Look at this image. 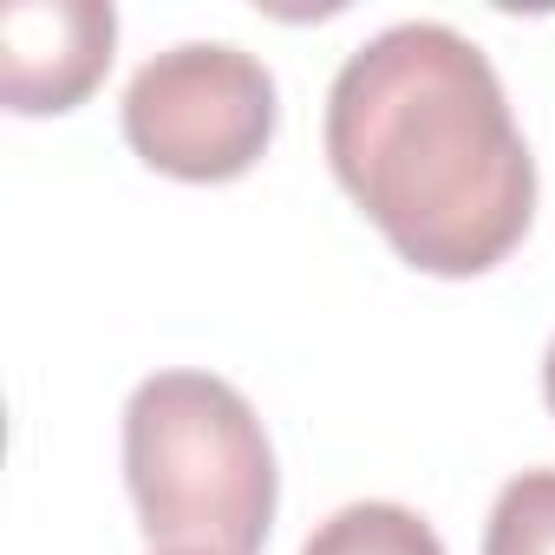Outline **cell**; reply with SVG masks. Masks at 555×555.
<instances>
[{"mask_svg":"<svg viewBox=\"0 0 555 555\" xmlns=\"http://www.w3.org/2000/svg\"><path fill=\"white\" fill-rule=\"evenodd\" d=\"M327 164L399 261L464 282L535 216V157L477 40L444 21L373 34L327 92Z\"/></svg>","mask_w":555,"mask_h":555,"instance_id":"obj_1","label":"cell"},{"mask_svg":"<svg viewBox=\"0 0 555 555\" xmlns=\"http://www.w3.org/2000/svg\"><path fill=\"white\" fill-rule=\"evenodd\" d=\"M125 483L157 548L255 555L274 522V444L216 373H151L125 405Z\"/></svg>","mask_w":555,"mask_h":555,"instance_id":"obj_2","label":"cell"},{"mask_svg":"<svg viewBox=\"0 0 555 555\" xmlns=\"http://www.w3.org/2000/svg\"><path fill=\"white\" fill-rule=\"evenodd\" d=\"M282 118L274 73L229 40H183L125 86V144L177 183L242 177Z\"/></svg>","mask_w":555,"mask_h":555,"instance_id":"obj_3","label":"cell"},{"mask_svg":"<svg viewBox=\"0 0 555 555\" xmlns=\"http://www.w3.org/2000/svg\"><path fill=\"white\" fill-rule=\"evenodd\" d=\"M118 47L112 0H8L0 8V99L21 118L73 112Z\"/></svg>","mask_w":555,"mask_h":555,"instance_id":"obj_4","label":"cell"},{"mask_svg":"<svg viewBox=\"0 0 555 555\" xmlns=\"http://www.w3.org/2000/svg\"><path fill=\"white\" fill-rule=\"evenodd\" d=\"M301 555H444V542L405 503H347L301 542Z\"/></svg>","mask_w":555,"mask_h":555,"instance_id":"obj_5","label":"cell"},{"mask_svg":"<svg viewBox=\"0 0 555 555\" xmlns=\"http://www.w3.org/2000/svg\"><path fill=\"white\" fill-rule=\"evenodd\" d=\"M483 555H555V470H522L496 490Z\"/></svg>","mask_w":555,"mask_h":555,"instance_id":"obj_6","label":"cell"},{"mask_svg":"<svg viewBox=\"0 0 555 555\" xmlns=\"http://www.w3.org/2000/svg\"><path fill=\"white\" fill-rule=\"evenodd\" d=\"M542 399H548V412H555V340H548V360H542Z\"/></svg>","mask_w":555,"mask_h":555,"instance_id":"obj_7","label":"cell"},{"mask_svg":"<svg viewBox=\"0 0 555 555\" xmlns=\"http://www.w3.org/2000/svg\"><path fill=\"white\" fill-rule=\"evenodd\" d=\"M164 555H196V548H164Z\"/></svg>","mask_w":555,"mask_h":555,"instance_id":"obj_8","label":"cell"}]
</instances>
